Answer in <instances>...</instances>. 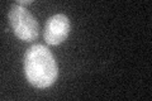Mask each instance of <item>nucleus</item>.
Wrapping results in <instances>:
<instances>
[{
    "mask_svg": "<svg viewBox=\"0 0 152 101\" xmlns=\"http://www.w3.org/2000/svg\"><path fill=\"white\" fill-rule=\"evenodd\" d=\"M33 1H32V0H26V1H24V0H20V1H18L17 4H18V5H27V4H32Z\"/></svg>",
    "mask_w": 152,
    "mask_h": 101,
    "instance_id": "20e7f679",
    "label": "nucleus"
},
{
    "mask_svg": "<svg viewBox=\"0 0 152 101\" xmlns=\"http://www.w3.org/2000/svg\"><path fill=\"white\" fill-rule=\"evenodd\" d=\"M70 33V20L65 14H55L45 24L43 37L46 43L57 46L67 38Z\"/></svg>",
    "mask_w": 152,
    "mask_h": 101,
    "instance_id": "7ed1b4c3",
    "label": "nucleus"
},
{
    "mask_svg": "<svg viewBox=\"0 0 152 101\" xmlns=\"http://www.w3.org/2000/svg\"><path fill=\"white\" fill-rule=\"evenodd\" d=\"M9 23L12 29L19 39L32 42L39 36V25L36 18L26 8L18 4H13L9 10Z\"/></svg>",
    "mask_w": 152,
    "mask_h": 101,
    "instance_id": "f03ea898",
    "label": "nucleus"
},
{
    "mask_svg": "<svg viewBox=\"0 0 152 101\" xmlns=\"http://www.w3.org/2000/svg\"><path fill=\"white\" fill-rule=\"evenodd\" d=\"M24 73L29 84L38 89H46L55 84L58 67L51 51L43 44H33L24 54Z\"/></svg>",
    "mask_w": 152,
    "mask_h": 101,
    "instance_id": "f257e3e1",
    "label": "nucleus"
}]
</instances>
